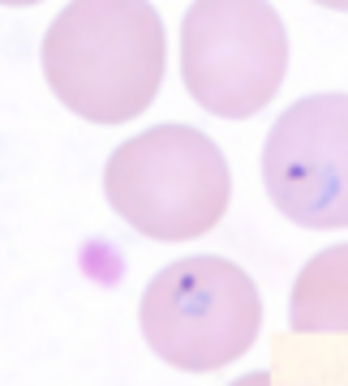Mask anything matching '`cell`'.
<instances>
[{"mask_svg":"<svg viewBox=\"0 0 348 386\" xmlns=\"http://www.w3.org/2000/svg\"><path fill=\"white\" fill-rule=\"evenodd\" d=\"M43 77L73 116L125 124L164 86V17L142 0H78L43 35Z\"/></svg>","mask_w":348,"mask_h":386,"instance_id":"6da1fadb","label":"cell"},{"mask_svg":"<svg viewBox=\"0 0 348 386\" xmlns=\"http://www.w3.org/2000/svg\"><path fill=\"white\" fill-rule=\"evenodd\" d=\"M104 198L134 232L181 245L211 232L232 198L223 150L193 124H151L104 163Z\"/></svg>","mask_w":348,"mask_h":386,"instance_id":"7a4b0ae2","label":"cell"},{"mask_svg":"<svg viewBox=\"0 0 348 386\" xmlns=\"http://www.w3.org/2000/svg\"><path fill=\"white\" fill-rule=\"evenodd\" d=\"M138 326L164 365L211 373L254 348L262 330V296L237 262L198 253L151 275Z\"/></svg>","mask_w":348,"mask_h":386,"instance_id":"3957f363","label":"cell"},{"mask_svg":"<svg viewBox=\"0 0 348 386\" xmlns=\"http://www.w3.org/2000/svg\"><path fill=\"white\" fill-rule=\"evenodd\" d=\"M288 73V31L258 0H203L181 17V82L203 112L245 120Z\"/></svg>","mask_w":348,"mask_h":386,"instance_id":"277c9868","label":"cell"},{"mask_svg":"<svg viewBox=\"0 0 348 386\" xmlns=\"http://www.w3.org/2000/svg\"><path fill=\"white\" fill-rule=\"evenodd\" d=\"M262 185L296 227H348V95H306L262 142Z\"/></svg>","mask_w":348,"mask_h":386,"instance_id":"5b68a950","label":"cell"},{"mask_svg":"<svg viewBox=\"0 0 348 386\" xmlns=\"http://www.w3.org/2000/svg\"><path fill=\"white\" fill-rule=\"evenodd\" d=\"M288 326L301 335L348 330V245L322 249L296 271L288 296Z\"/></svg>","mask_w":348,"mask_h":386,"instance_id":"8992f818","label":"cell"},{"mask_svg":"<svg viewBox=\"0 0 348 386\" xmlns=\"http://www.w3.org/2000/svg\"><path fill=\"white\" fill-rule=\"evenodd\" d=\"M232 386H271V373H267V369H254V373H245V378H237Z\"/></svg>","mask_w":348,"mask_h":386,"instance_id":"52a82bcc","label":"cell"}]
</instances>
